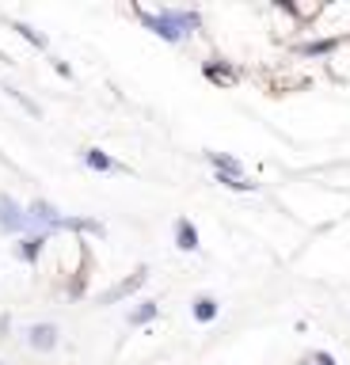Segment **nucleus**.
<instances>
[{
    "label": "nucleus",
    "instance_id": "obj_5",
    "mask_svg": "<svg viewBox=\"0 0 350 365\" xmlns=\"http://www.w3.org/2000/svg\"><path fill=\"white\" fill-rule=\"evenodd\" d=\"M195 316L198 319H213V316H217V304H213L210 297H198V301H195Z\"/></svg>",
    "mask_w": 350,
    "mask_h": 365
},
{
    "label": "nucleus",
    "instance_id": "obj_9",
    "mask_svg": "<svg viewBox=\"0 0 350 365\" xmlns=\"http://www.w3.org/2000/svg\"><path fill=\"white\" fill-rule=\"evenodd\" d=\"M153 312H156L153 304H145V308H138V312H133V324H141V319H153Z\"/></svg>",
    "mask_w": 350,
    "mask_h": 365
},
{
    "label": "nucleus",
    "instance_id": "obj_4",
    "mask_svg": "<svg viewBox=\"0 0 350 365\" xmlns=\"http://www.w3.org/2000/svg\"><path fill=\"white\" fill-rule=\"evenodd\" d=\"M53 342H58V327H50V324H38L35 331H31V346H38V350H50Z\"/></svg>",
    "mask_w": 350,
    "mask_h": 365
},
{
    "label": "nucleus",
    "instance_id": "obj_7",
    "mask_svg": "<svg viewBox=\"0 0 350 365\" xmlns=\"http://www.w3.org/2000/svg\"><path fill=\"white\" fill-rule=\"evenodd\" d=\"M88 164H92V168H99V171H107V168H110V160H107L103 153H88Z\"/></svg>",
    "mask_w": 350,
    "mask_h": 365
},
{
    "label": "nucleus",
    "instance_id": "obj_6",
    "mask_svg": "<svg viewBox=\"0 0 350 365\" xmlns=\"http://www.w3.org/2000/svg\"><path fill=\"white\" fill-rule=\"evenodd\" d=\"M179 244H183L187 251H190V247H198V236H195V228H190L187 221H179Z\"/></svg>",
    "mask_w": 350,
    "mask_h": 365
},
{
    "label": "nucleus",
    "instance_id": "obj_3",
    "mask_svg": "<svg viewBox=\"0 0 350 365\" xmlns=\"http://www.w3.org/2000/svg\"><path fill=\"white\" fill-rule=\"evenodd\" d=\"M0 225H4L8 232H16V228L27 225V213H19V205L12 198H0Z\"/></svg>",
    "mask_w": 350,
    "mask_h": 365
},
{
    "label": "nucleus",
    "instance_id": "obj_2",
    "mask_svg": "<svg viewBox=\"0 0 350 365\" xmlns=\"http://www.w3.org/2000/svg\"><path fill=\"white\" fill-rule=\"evenodd\" d=\"M210 160H213V168L221 171V182H229V187H244V190H252V187H255V182H252V179H247L244 171H240V164H236V160L221 156V153H213Z\"/></svg>",
    "mask_w": 350,
    "mask_h": 365
},
{
    "label": "nucleus",
    "instance_id": "obj_1",
    "mask_svg": "<svg viewBox=\"0 0 350 365\" xmlns=\"http://www.w3.org/2000/svg\"><path fill=\"white\" fill-rule=\"evenodd\" d=\"M141 19L149 23V27L160 34V38H168V42H175V38H183L187 31H195L198 27V16L195 11H160V16H153V11H141Z\"/></svg>",
    "mask_w": 350,
    "mask_h": 365
},
{
    "label": "nucleus",
    "instance_id": "obj_8",
    "mask_svg": "<svg viewBox=\"0 0 350 365\" xmlns=\"http://www.w3.org/2000/svg\"><path fill=\"white\" fill-rule=\"evenodd\" d=\"M35 251H38V240H24V244H19V255L24 259H35Z\"/></svg>",
    "mask_w": 350,
    "mask_h": 365
}]
</instances>
